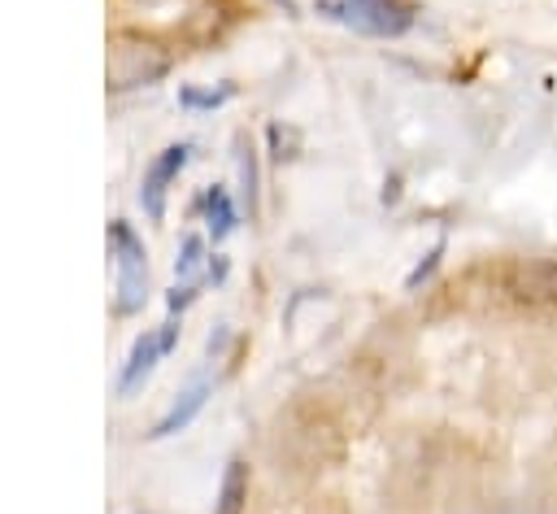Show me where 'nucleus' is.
Returning <instances> with one entry per match:
<instances>
[{"label": "nucleus", "instance_id": "1", "mask_svg": "<svg viewBox=\"0 0 557 514\" xmlns=\"http://www.w3.org/2000/svg\"><path fill=\"white\" fill-rule=\"evenodd\" d=\"M492 283L509 305L557 309V257H505L492 266Z\"/></svg>", "mask_w": 557, "mask_h": 514}, {"label": "nucleus", "instance_id": "3", "mask_svg": "<svg viewBox=\"0 0 557 514\" xmlns=\"http://www.w3.org/2000/svg\"><path fill=\"white\" fill-rule=\"evenodd\" d=\"M165 74H170V52L161 44L139 39V35H117L109 44V87L113 91L152 87Z\"/></svg>", "mask_w": 557, "mask_h": 514}, {"label": "nucleus", "instance_id": "8", "mask_svg": "<svg viewBox=\"0 0 557 514\" xmlns=\"http://www.w3.org/2000/svg\"><path fill=\"white\" fill-rule=\"evenodd\" d=\"M235 179H239V205L248 218H257L261 200V170H257V148L248 135H235Z\"/></svg>", "mask_w": 557, "mask_h": 514}, {"label": "nucleus", "instance_id": "11", "mask_svg": "<svg viewBox=\"0 0 557 514\" xmlns=\"http://www.w3.org/2000/svg\"><path fill=\"white\" fill-rule=\"evenodd\" d=\"M209 253H205V240L200 235H187L183 244H178V257H174V283H205L209 279Z\"/></svg>", "mask_w": 557, "mask_h": 514}, {"label": "nucleus", "instance_id": "12", "mask_svg": "<svg viewBox=\"0 0 557 514\" xmlns=\"http://www.w3.org/2000/svg\"><path fill=\"white\" fill-rule=\"evenodd\" d=\"M440 257H444V240H440V244H435V248H431V253H426V257H422V261H418V266L409 270V279H405V292H418V287H422V283H426V279L435 274Z\"/></svg>", "mask_w": 557, "mask_h": 514}, {"label": "nucleus", "instance_id": "5", "mask_svg": "<svg viewBox=\"0 0 557 514\" xmlns=\"http://www.w3.org/2000/svg\"><path fill=\"white\" fill-rule=\"evenodd\" d=\"M174 344H178V322H174V318L148 327V331L131 344V353H126V362H122V370H117V396H135V392L148 383V375L157 370V362H161Z\"/></svg>", "mask_w": 557, "mask_h": 514}, {"label": "nucleus", "instance_id": "6", "mask_svg": "<svg viewBox=\"0 0 557 514\" xmlns=\"http://www.w3.org/2000/svg\"><path fill=\"white\" fill-rule=\"evenodd\" d=\"M187 157H191V144H165V148L152 157V166L144 170V179H139V205H144V213H148L152 222L165 218V192H170V183L178 179V170L187 166Z\"/></svg>", "mask_w": 557, "mask_h": 514}, {"label": "nucleus", "instance_id": "10", "mask_svg": "<svg viewBox=\"0 0 557 514\" xmlns=\"http://www.w3.org/2000/svg\"><path fill=\"white\" fill-rule=\"evenodd\" d=\"M244 501H248V462L231 457L226 470H222V484H218L213 514H244Z\"/></svg>", "mask_w": 557, "mask_h": 514}, {"label": "nucleus", "instance_id": "2", "mask_svg": "<svg viewBox=\"0 0 557 514\" xmlns=\"http://www.w3.org/2000/svg\"><path fill=\"white\" fill-rule=\"evenodd\" d=\"M109 253H113V279H117V314H139L148 301V248L131 231V222H109Z\"/></svg>", "mask_w": 557, "mask_h": 514}, {"label": "nucleus", "instance_id": "4", "mask_svg": "<svg viewBox=\"0 0 557 514\" xmlns=\"http://www.w3.org/2000/svg\"><path fill=\"white\" fill-rule=\"evenodd\" d=\"M326 13L344 26H352L357 35H370V39H396L413 26L409 0H331Z\"/></svg>", "mask_w": 557, "mask_h": 514}, {"label": "nucleus", "instance_id": "9", "mask_svg": "<svg viewBox=\"0 0 557 514\" xmlns=\"http://www.w3.org/2000/svg\"><path fill=\"white\" fill-rule=\"evenodd\" d=\"M200 209H205V227H209L213 240H226V235L235 231V222H239V209H235V200H231V192H226L222 183L205 187Z\"/></svg>", "mask_w": 557, "mask_h": 514}, {"label": "nucleus", "instance_id": "15", "mask_svg": "<svg viewBox=\"0 0 557 514\" xmlns=\"http://www.w3.org/2000/svg\"><path fill=\"white\" fill-rule=\"evenodd\" d=\"M135 4H144V9H161V4H170V0H135Z\"/></svg>", "mask_w": 557, "mask_h": 514}, {"label": "nucleus", "instance_id": "14", "mask_svg": "<svg viewBox=\"0 0 557 514\" xmlns=\"http://www.w3.org/2000/svg\"><path fill=\"white\" fill-rule=\"evenodd\" d=\"M226 344H231V327H226V322H218V331H213V335H209V344H205L209 362H222V357H226Z\"/></svg>", "mask_w": 557, "mask_h": 514}, {"label": "nucleus", "instance_id": "7", "mask_svg": "<svg viewBox=\"0 0 557 514\" xmlns=\"http://www.w3.org/2000/svg\"><path fill=\"white\" fill-rule=\"evenodd\" d=\"M205 401H209V379H191L174 401H170V409L152 423V440H165V436H174V431H183L200 409H205Z\"/></svg>", "mask_w": 557, "mask_h": 514}, {"label": "nucleus", "instance_id": "13", "mask_svg": "<svg viewBox=\"0 0 557 514\" xmlns=\"http://www.w3.org/2000/svg\"><path fill=\"white\" fill-rule=\"evenodd\" d=\"M178 100L187 109H218V105L231 100V87H218V91H178Z\"/></svg>", "mask_w": 557, "mask_h": 514}]
</instances>
